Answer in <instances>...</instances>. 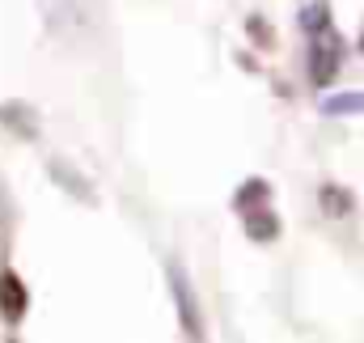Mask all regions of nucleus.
Masks as SVG:
<instances>
[{"mask_svg": "<svg viewBox=\"0 0 364 343\" xmlns=\"http://www.w3.org/2000/svg\"><path fill=\"white\" fill-rule=\"evenodd\" d=\"M26 305H30V297H26L21 275H17V271H0V314H4V322H9V327L21 322V318H26Z\"/></svg>", "mask_w": 364, "mask_h": 343, "instance_id": "4", "label": "nucleus"}, {"mask_svg": "<svg viewBox=\"0 0 364 343\" xmlns=\"http://www.w3.org/2000/svg\"><path fill=\"white\" fill-rule=\"evenodd\" d=\"M301 26L309 30V34H318V30H326L331 26V9L318 0V4H305V13H301Z\"/></svg>", "mask_w": 364, "mask_h": 343, "instance_id": "9", "label": "nucleus"}, {"mask_svg": "<svg viewBox=\"0 0 364 343\" xmlns=\"http://www.w3.org/2000/svg\"><path fill=\"white\" fill-rule=\"evenodd\" d=\"M267 195H272V186H267V178H250V182H242V191H237V208L242 212H250V208H259V204H267Z\"/></svg>", "mask_w": 364, "mask_h": 343, "instance_id": "8", "label": "nucleus"}, {"mask_svg": "<svg viewBox=\"0 0 364 343\" xmlns=\"http://www.w3.org/2000/svg\"><path fill=\"white\" fill-rule=\"evenodd\" d=\"M322 199H326V208H331V212H348V208H352V199H348V195H339V186H326V191H322Z\"/></svg>", "mask_w": 364, "mask_h": 343, "instance_id": "10", "label": "nucleus"}, {"mask_svg": "<svg viewBox=\"0 0 364 343\" xmlns=\"http://www.w3.org/2000/svg\"><path fill=\"white\" fill-rule=\"evenodd\" d=\"M47 174H51V178H55V182H60V186H64V191L73 195V199H85V204H97V195H93V182L85 178V174H77L73 166H68V162L51 157V162H47Z\"/></svg>", "mask_w": 364, "mask_h": 343, "instance_id": "5", "label": "nucleus"}, {"mask_svg": "<svg viewBox=\"0 0 364 343\" xmlns=\"http://www.w3.org/2000/svg\"><path fill=\"white\" fill-rule=\"evenodd\" d=\"M166 280H170V297H174V310H178L182 331H186L191 339H203V314H199V305H195V292H191L186 271L170 263V267H166Z\"/></svg>", "mask_w": 364, "mask_h": 343, "instance_id": "1", "label": "nucleus"}, {"mask_svg": "<svg viewBox=\"0 0 364 343\" xmlns=\"http://www.w3.org/2000/svg\"><path fill=\"white\" fill-rule=\"evenodd\" d=\"M360 51H364V38H360Z\"/></svg>", "mask_w": 364, "mask_h": 343, "instance_id": "11", "label": "nucleus"}, {"mask_svg": "<svg viewBox=\"0 0 364 343\" xmlns=\"http://www.w3.org/2000/svg\"><path fill=\"white\" fill-rule=\"evenodd\" d=\"M246 233L255 238V242H275V233H279V216H275L272 208H250L246 212Z\"/></svg>", "mask_w": 364, "mask_h": 343, "instance_id": "6", "label": "nucleus"}, {"mask_svg": "<svg viewBox=\"0 0 364 343\" xmlns=\"http://www.w3.org/2000/svg\"><path fill=\"white\" fill-rule=\"evenodd\" d=\"M0 127L13 132L17 140H38V110L21 97H9L0 102Z\"/></svg>", "mask_w": 364, "mask_h": 343, "instance_id": "3", "label": "nucleus"}, {"mask_svg": "<svg viewBox=\"0 0 364 343\" xmlns=\"http://www.w3.org/2000/svg\"><path fill=\"white\" fill-rule=\"evenodd\" d=\"M322 115H364V93H335V97H322Z\"/></svg>", "mask_w": 364, "mask_h": 343, "instance_id": "7", "label": "nucleus"}, {"mask_svg": "<svg viewBox=\"0 0 364 343\" xmlns=\"http://www.w3.org/2000/svg\"><path fill=\"white\" fill-rule=\"evenodd\" d=\"M343 43L331 34V26L326 30H318V43H314V60H309V77H314V85L318 89H326L331 81H335V73H339V64H343Z\"/></svg>", "mask_w": 364, "mask_h": 343, "instance_id": "2", "label": "nucleus"}]
</instances>
